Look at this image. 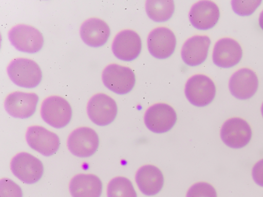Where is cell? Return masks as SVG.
<instances>
[{
    "instance_id": "cell-20",
    "label": "cell",
    "mask_w": 263,
    "mask_h": 197,
    "mask_svg": "<svg viewBox=\"0 0 263 197\" xmlns=\"http://www.w3.org/2000/svg\"><path fill=\"white\" fill-rule=\"evenodd\" d=\"M102 187V183L97 175L81 173L71 180L69 191L72 197H100Z\"/></svg>"
},
{
    "instance_id": "cell-23",
    "label": "cell",
    "mask_w": 263,
    "mask_h": 197,
    "mask_svg": "<svg viewBox=\"0 0 263 197\" xmlns=\"http://www.w3.org/2000/svg\"><path fill=\"white\" fill-rule=\"evenodd\" d=\"M107 194V197H137L131 181L123 176L115 178L109 182Z\"/></svg>"
},
{
    "instance_id": "cell-19",
    "label": "cell",
    "mask_w": 263,
    "mask_h": 197,
    "mask_svg": "<svg viewBox=\"0 0 263 197\" xmlns=\"http://www.w3.org/2000/svg\"><path fill=\"white\" fill-rule=\"evenodd\" d=\"M110 30L103 20L91 17L83 22L80 28V35L83 41L88 46L99 47L108 41Z\"/></svg>"
},
{
    "instance_id": "cell-6",
    "label": "cell",
    "mask_w": 263,
    "mask_h": 197,
    "mask_svg": "<svg viewBox=\"0 0 263 197\" xmlns=\"http://www.w3.org/2000/svg\"><path fill=\"white\" fill-rule=\"evenodd\" d=\"M10 167L16 177L28 184L39 181L44 172L42 162L33 155L25 152L19 153L12 158Z\"/></svg>"
},
{
    "instance_id": "cell-29",
    "label": "cell",
    "mask_w": 263,
    "mask_h": 197,
    "mask_svg": "<svg viewBox=\"0 0 263 197\" xmlns=\"http://www.w3.org/2000/svg\"><path fill=\"white\" fill-rule=\"evenodd\" d=\"M261 112L262 115L263 116V103H262V106L261 107Z\"/></svg>"
},
{
    "instance_id": "cell-4",
    "label": "cell",
    "mask_w": 263,
    "mask_h": 197,
    "mask_svg": "<svg viewBox=\"0 0 263 197\" xmlns=\"http://www.w3.org/2000/svg\"><path fill=\"white\" fill-rule=\"evenodd\" d=\"M102 81L104 85L110 90L118 94H125L133 89L136 77L130 68L111 64L104 69Z\"/></svg>"
},
{
    "instance_id": "cell-15",
    "label": "cell",
    "mask_w": 263,
    "mask_h": 197,
    "mask_svg": "<svg viewBox=\"0 0 263 197\" xmlns=\"http://www.w3.org/2000/svg\"><path fill=\"white\" fill-rule=\"evenodd\" d=\"M230 92L236 98L247 100L253 96L258 87V79L251 69L241 68L230 77L229 83Z\"/></svg>"
},
{
    "instance_id": "cell-22",
    "label": "cell",
    "mask_w": 263,
    "mask_h": 197,
    "mask_svg": "<svg viewBox=\"0 0 263 197\" xmlns=\"http://www.w3.org/2000/svg\"><path fill=\"white\" fill-rule=\"evenodd\" d=\"M145 10L148 17L156 22L168 21L175 10L173 1H147Z\"/></svg>"
},
{
    "instance_id": "cell-28",
    "label": "cell",
    "mask_w": 263,
    "mask_h": 197,
    "mask_svg": "<svg viewBox=\"0 0 263 197\" xmlns=\"http://www.w3.org/2000/svg\"><path fill=\"white\" fill-rule=\"evenodd\" d=\"M259 25L260 27L263 30V10L260 13L259 17Z\"/></svg>"
},
{
    "instance_id": "cell-5",
    "label": "cell",
    "mask_w": 263,
    "mask_h": 197,
    "mask_svg": "<svg viewBox=\"0 0 263 197\" xmlns=\"http://www.w3.org/2000/svg\"><path fill=\"white\" fill-rule=\"evenodd\" d=\"M185 94L193 105L204 107L210 104L216 95V86L213 81L204 74H195L186 82Z\"/></svg>"
},
{
    "instance_id": "cell-10",
    "label": "cell",
    "mask_w": 263,
    "mask_h": 197,
    "mask_svg": "<svg viewBox=\"0 0 263 197\" xmlns=\"http://www.w3.org/2000/svg\"><path fill=\"white\" fill-rule=\"evenodd\" d=\"M177 121L174 109L165 103H157L151 106L146 111L144 122L151 131L162 133L170 130Z\"/></svg>"
},
{
    "instance_id": "cell-26",
    "label": "cell",
    "mask_w": 263,
    "mask_h": 197,
    "mask_svg": "<svg viewBox=\"0 0 263 197\" xmlns=\"http://www.w3.org/2000/svg\"><path fill=\"white\" fill-rule=\"evenodd\" d=\"M0 197H23V192L14 181L4 178L0 181Z\"/></svg>"
},
{
    "instance_id": "cell-18",
    "label": "cell",
    "mask_w": 263,
    "mask_h": 197,
    "mask_svg": "<svg viewBox=\"0 0 263 197\" xmlns=\"http://www.w3.org/2000/svg\"><path fill=\"white\" fill-rule=\"evenodd\" d=\"M211 40L207 35H195L187 40L183 45L181 57L190 66H197L206 60Z\"/></svg>"
},
{
    "instance_id": "cell-24",
    "label": "cell",
    "mask_w": 263,
    "mask_h": 197,
    "mask_svg": "<svg viewBox=\"0 0 263 197\" xmlns=\"http://www.w3.org/2000/svg\"><path fill=\"white\" fill-rule=\"evenodd\" d=\"M186 197H217L214 187L206 182H199L189 189Z\"/></svg>"
},
{
    "instance_id": "cell-8",
    "label": "cell",
    "mask_w": 263,
    "mask_h": 197,
    "mask_svg": "<svg viewBox=\"0 0 263 197\" xmlns=\"http://www.w3.org/2000/svg\"><path fill=\"white\" fill-rule=\"evenodd\" d=\"M99 139L97 132L88 127H81L73 130L67 140V146L71 153L80 157H89L97 150Z\"/></svg>"
},
{
    "instance_id": "cell-2",
    "label": "cell",
    "mask_w": 263,
    "mask_h": 197,
    "mask_svg": "<svg viewBox=\"0 0 263 197\" xmlns=\"http://www.w3.org/2000/svg\"><path fill=\"white\" fill-rule=\"evenodd\" d=\"M41 115L48 124L55 128L67 126L72 117V109L64 98L52 95L45 98L41 107Z\"/></svg>"
},
{
    "instance_id": "cell-27",
    "label": "cell",
    "mask_w": 263,
    "mask_h": 197,
    "mask_svg": "<svg viewBox=\"0 0 263 197\" xmlns=\"http://www.w3.org/2000/svg\"><path fill=\"white\" fill-rule=\"evenodd\" d=\"M252 174L254 182L257 185L263 187V159L254 165Z\"/></svg>"
},
{
    "instance_id": "cell-13",
    "label": "cell",
    "mask_w": 263,
    "mask_h": 197,
    "mask_svg": "<svg viewBox=\"0 0 263 197\" xmlns=\"http://www.w3.org/2000/svg\"><path fill=\"white\" fill-rule=\"evenodd\" d=\"M142 41L139 34L134 30L126 29L119 32L112 44L115 56L124 61H132L141 53Z\"/></svg>"
},
{
    "instance_id": "cell-16",
    "label": "cell",
    "mask_w": 263,
    "mask_h": 197,
    "mask_svg": "<svg viewBox=\"0 0 263 197\" xmlns=\"http://www.w3.org/2000/svg\"><path fill=\"white\" fill-rule=\"evenodd\" d=\"M242 56L240 44L235 40L224 37L215 44L213 51V61L217 66L227 68L237 65Z\"/></svg>"
},
{
    "instance_id": "cell-7",
    "label": "cell",
    "mask_w": 263,
    "mask_h": 197,
    "mask_svg": "<svg viewBox=\"0 0 263 197\" xmlns=\"http://www.w3.org/2000/svg\"><path fill=\"white\" fill-rule=\"evenodd\" d=\"M87 112L93 123L98 126H104L114 121L117 114L118 107L112 97L100 93L90 98L87 104Z\"/></svg>"
},
{
    "instance_id": "cell-14",
    "label": "cell",
    "mask_w": 263,
    "mask_h": 197,
    "mask_svg": "<svg viewBox=\"0 0 263 197\" xmlns=\"http://www.w3.org/2000/svg\"><path fill=\"white\" fill-rule=\"evenodd\" d=\"M176 38L174 32L165 27L153 29L147 37V48L149 52L155 58L165 59L174 52Z\"/></svg>"
},
{
    "instance_id": "cell-17",
    "label": "cell",
    "mask_w": 263,
    "mask_h": 197,
    "mask_svg": "<svg viewBox=\"0 0 263 197\" xmlns=\"http://www.w3.org/2000/svg\"><path fill=\"white\" fill-rule=\"evenodd\" d=\"M220 11L218 6L211 1H201L194 4L189 13L191 24L196 29L206 30L218 22Z\"/></svg>"
},
{
    "instance_id": "cell-12",
    "label": "cell",
    "mask_w": 263,
    "mask_h": 197,
    "mask_svg": "<svg viewBox=\"0 0 263 197\" xmlns=\"http://www.w3.org/2000/svg\"><path fill=\"white\" fill-rule=\"evenodd\" d=\"M39 100V96L35 93L14 91L5 98L4 107L10 115L27 119L35 112Z\"/></svg>"
},
{
    "instance_id": "cell-9",
    "label": "cell",
    "mask_w": 263,
    "mask_h": 197,
    "mask_svg": "<svg viewBox=\"0 0 263 197\" xmlns=\"http://www.w3.org/2000/svg\"><path fill=\"white\" fill-rule=\"evenodd\" d=\"M252 135L251 128L248 122L239 117L228 119L223 124L220 136L228 147L238 149L246 146Z\"/></svg>"
},
{
    "instance_id": "cell-3",
    "label": "cell",
    "mask_w": 263,
    "mask_h": 197,
    "mask_svg": "<svg viewBox=\"0 0 263 197\" xmlns=\"http://www.w3.org/2000/svg\"><path fill=\"white\" fill-rule=\"evenodd\" d=\"M8 36L12 46L23 52L36 53L44 45V37L41 32L30 25H17L10 30Z\"/></svg>"
},
{
    "instance_id": "cell-1",
    "label": "cell",
    "mask_w": 263,
    "mask_h": 197,
    "mask_svg": "<svg viewBox=\"0 0 263 197\" xmlns=\"http://www.w3.org/2000/svg\"><path fill=\"white\" fill-rule=\"evenodd\" d=\"M7 71L13 83L26 88L36 87L42 78V71L39 65L29 58L14 59L8 65Z\"/></svg>"
},
{
    "instance_id": "cell-25",
    "label": "cell",
    "mask_w": 263,
    "mask_h": 197,
    "mask_svg": "<svg viewBox=\"0 0 263 197\" xmlns=\"http://www.w3.org/2000/svg\"><path fill=\"white\" fill-rule=\"evenodd\" d=\"M261 1H232L233 11L240 16L252 14L260 5Z\"/></svg>"
},
{
    "instance_id": "cell-11",
    "label": "cell",
    "mask_w": 263,
    "mask_h": 197,
    "mask_svg": "<svg viewBox=\"0 0 263 197\" xmlns=\"http://www.w3.org/2000/svg\"><path fill=\"white\" fill-rule=\"evenodd\" d=\"M26 139L32 149L46 156L53 155L60 147V141L58 135L41 126L29 127Z\"/></svg>"
},
{
    "instance_id": "cell-21",
    "label": "cell",
    "mask_w": 263,
    "mask_h": 197,
    "mask_svg": "<svg viewBox=\"0 0 263 197\" xmlns=\"http://www.w3.org/2000/svg\"><path fill=\"white\" fill-rule=\"evenodd\" d=\"M136 181L140 191L147 195H154L160 191L164 184L161 170L152 165L141 167L137 172Z\"/></svg>"
}]
</instances>
